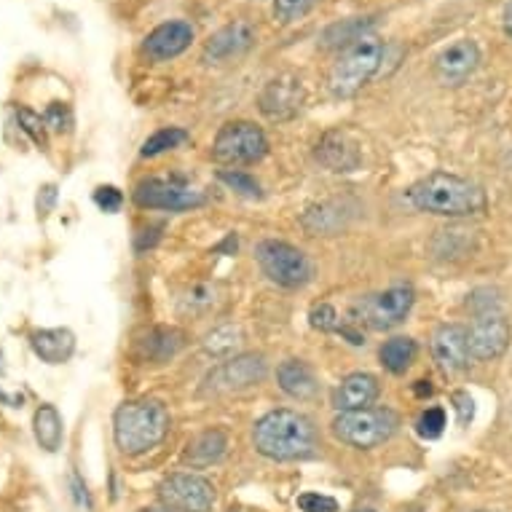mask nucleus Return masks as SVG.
Masks as SVG:
<instances>
[{
	"instance_id": "nucleus-44",
	"label": "nucleus",
	"mask_w": 512,
	"mask_h": 512,
	"mask_svg": "<svg viewBox=\"0 0 512 512\" xmlns=\"http://www.w3.org/2000/svg\"><path fill=\"white\" fill-rule=\"evenodd\" d=\"M357 512H373V510H357Z\"/></svg>"
},
{
	"instance_id": "nucleus-34",
	"label": "nucleus",
	"mask_w": 512,
	"mask_h": 512,
	"mask_svg": "<svg viewBox=\"0 0 512 512\" xmlns=\"http://www.w3.org/2000/svg\"><path fill=\"white\" fill-rule=\"evenodd\" d=\"M309 319H311V328L322 330V333H333V330L341 328V325H338L336 309H333L330 303H319V306H314Z\"/></svg>"
},
{
	"instance_id": "nucleus-36",
	"label": "nucleus",
	"mask_w": 512,
	"mask_h": 512,
	"mask_svg": "<svg viewBox=\"0 0 512 512\" xmlns=\"http://www.w3.org/2000/svg\"><path fill=\"white\" fill-rule=\"evenodd\" d=\"M94 204L100 207L102 212H118L121 210V204H124V194L118 191L116 185H100L97 191H94Z\"/></svg>"
},
{
	"instance_id": "nucleus-27",
	"label": "nucleus",
	"mask_w": 512,
	"mask_h": 512,
	"mask_svg": "<svg viewBox=\"0 0 512 512\" xmlns=\"http://www.w3.org/2000/svg\"><path fill=\"white\" fill-rule=\"evenodd\" d=\"M191 140V135L180 129V126H167V129H159V132H153L148 140L143 143V156H159V153H167V151H175L180 145H185Z\"/></svg>"
},
{
	"instance_id": "nucleus-25",
	"label": "nucleus",
	"mask_w": 512,
	"mask_h": 512,
	"mask_svg": "<svg viewBox=\"0 0 512 512\" xmlns=\"http://www.w3.org/2000/svg\"><path fill=\"white\" fill-rule=\"evenodd\" d=\"M33 432L43 451H49V454L59 451V445H62V419H59V411L54 405L46 403L35 411Z\"/></svg>"
},
{
	"instance_id": "nucleus-12",
	"label": "nucleus",
	"mask_w": 512,
	"mask_h": 512,
	"mask_svg": "<svg viewBox=\"0 0 512 512\" xmlns=\"http://www.w3.org/2000/svg\"><path fill=\"white\" fill-rule=\"evenodd\" d=\"M470 338V357L478 362H488L502 357L510 346V322L502 311H483L467 330Z\"/></svg>"
},
{
	"instance_id": "nucleus-6",
	"label": "nucleus",
	"mask_w": 512,
	"mask_h": 512,
	"mask_svg": "<svg viewBox=\"0 0 512 512\" xmlns=\"http://www.w3.org/2000/svg\"><path fill=\"white\" fill-rule=\"evenodd\" d=\"M266 151H269V140L263 135L261 126L250 124V121H231V124L220 126L215 145H212L215 161L228 164V167L255 164L266 156Z\"/></svg>"
},
{
	"instance_id": "nucleus-23",
	"label": "nucleus",
	"mask_w": 512,
	"mask_h": 512,
	"mask_svg": "<svg viewBox=\"0 0 512 512\" xmlns=\"http://www.w3.org/2000/svg\"><path fill=\"white\" fill-rule=\"evenodd\" d=\"M228 440L220 429H210V432H202L199 437H194L188 448H185L183 462L191 464V467H210V464L220 462L223 454H226Z\"/></svg>"
},
{
	"instance_id": "nucleus-11",
	"label": "nucleus",
	"mask_w": 512,
	"mask_h": 512,
	"mask_svg": "<svg viewBox=\"0 0 512 512\" xmlns=\"http://www.w3.org/2000/svg\"><path fill=\"white\" fill-rule=\"evenodd\" d=\"M413 287L411 285H395L384 290V293L373 295L365 303H360L362 322L373 330H392L397 328L408 311L413 309Z\"/></svg>"
},
{
	"instance_id": "nucleus-15",
	"label": "nucleus",
	"mask_w": 512,
	"mask_h": 512,
	"mask_svg": "<svg viewBox=\"0 0 512 512\" xmlns=\"http://www.w3.org/2000/svg\"><path fill=\"white\" fill-rule=\"evenodd\" d=\"M480 65V49L475 41H456L448 49L440 51L435 62L437 78L448 86L464 84L467 78L478 70Z\"/></svg>"
},
{
	"instance_id": "nucleus-3",
	"label": "nucleus",
	"mask_w": 512,
	"mask_h": 512,
	"mask_svg": "<svg viewBox=\"0 0 512 512\" xmlns=\"http://www.w3.org/2000/svg\"><path fill=\"white\" fill-rule=\"evenodd\" d=\"M169 413L159 400H132L118 405L113 416V437L118 451L126 456H140L151 451L167 437Z\"/></svg>"
},
{
	"instance_id": "nucleus-18",
	"label": "nucleus",
	"mask_w": 512,
	"mask_h": 512,
	"mask_svg": "<svg viewBox=\"0 0 512 512\" xmlns=\"http://www.w3.org/2000/svg\"><path fill=\"white\" fill-rule=\"evenodd\" d=\"M317 161L330 172H352L360 167L362 156L349 137L341 132H328L317 145Z\"/></svg>"
},
{
	"instance_id": "nucleus-17",
	"label": "nucleus",
	"mask_w": 512,
	"mask_h": 512,
	"mask_svg": "<svg viewBox=\"0 0 512 512\" xmlns=\"http://www.w3.org/2000/svg\"><path fill=\"white\" fill-rule=\"evenodd\" d=\"M378 400V381L370 373H352L346 376L333 392V405L338 411H362Z\"/></svg>"
},
{
	"instance_id": "nucleus-29",
	"label": "nucleus",
	"mask_w": 512,
	"mask_h": 512,
	"mask_svg": "<svg viewBox=\"0 0 512 512\" xmlns=\"http://www.w3.org/2000/svg\"><path fill=\"white\" fill-rule=\"evenodd\" d=\"M17 121L19 126H22V132H25L38 148H49V126H46L43 116H38L35 110L22 105V108H17Z\"/></svg>"
},
{
	"instance_id": "nucleus-5",
	"label": "nucleus",
	"mask_w": 512,
	"mask_h": 512,
	"mask_svg": "<svg viewBox=\"0 0 512 512\" xmlns=\"http://www.w3.org/2000/svg\"><path fill=\"white\" fill-rule=\"evenodd\" d=\"M397 427H400V416L392 408H362V411H346L333 419L336 440L360 451L387 443Z\"/></svg>"
},
{
	"instance_id": "nucleus-1",
	"label": "nucleus",
	"mask_w": 512,
	"mask_h": 512,
	"mask_svg": "<svg viewBox=\"0 0 512 512\" xmlns=\"http://www.w3.org/2000/svg\"><path fill=\"white\" fill-rule=\"evenodd\" d=\"M408 202L419 212L440 215V218H472L483 215L488 207L486 191L459 175L432 172L411 185Z\"/></svg>"
},
{
	"instance_id": "nucleus-40",
	"label": "nucleus",
	"mask_w": 512,
	"mask_h": 512,
	"mask_svg": "<svg viewBox=\"0 0 512 512\" xmlns=\"http://www.w3.org/2000/svg\"><path fill=\"white\" fill-rule=\"evenodd\" d=\"M413 395L429 397V395H432V384H429V381H416V387H413Z\"/></svg>"
},
{
	"instance_id": "nucleus-21",
	"label": "nucleus",
	"mask_w": 512,
	"mask_h": 512,
	"mask_svg": "<svg viewBox=\"0 0 512 512\" xmlns=\"http://www.w3.org/2000/svg\"><path fill=\"white\" fill-rule=\"evenodd\" d=\"M277 378L282 392L293 397V400H311V397L317 395V378H314V373H311V368L306 362H282L277 370Z\"/></svg>"
},
{
	"instance_id": "nucleus-43",
	"label": "nucleus",
	"mask_w": 512,
	"mask_h": 512,
	"mask_svg": "<svg viewBox=\"0 0 512 512\" xmlns=\"http://www.w3.org/2000/svg\"><path fill=\"white\" fill-rule=\"evenodd\" d=\"M0 373H3V352H0Z\"/></svg>"
},
{
	"instance_id": "nucleus-35",
	"label": "nucleus",
	"mask_w": 512,
	"mask_h": 512,
	"mask_svg": "<svg viewBox=\"0 0 512 512\" xmlns=\"http://www.w3.org/2000/svg\"><path fill=\"white\" fill-rule=\"evenodd\" d=\"M298 507L303 512H338V502L333 496L317 494V491H309V494L298 496Z\"/></svg>"
},
{
	"instance_id": "nucleus-46",
	"label": "nucleus",
	"mask_w": 512,
	"mask_h": 512,
	"mask_svg": "<svg viewBox=\"0 0 512 512\" xmlns=\"http://www.w3.org/2000/svg\"><path fill=\"white\" fill-rule=\"evenodd\" d=\"M231 512H234V510H231Z\"/></svg>"
},
{
	"instance_id": "nucleus-38",
	"label": "nucleus",
	"mask_w": 512,
	"mask_h": 512,
	"mask_svg": "<svg viewBox=\"0 0 512 512\" xmlns=\"http://www.w3.org/2000/svg\"><path fill=\"white\" fill-rule=\"evenodd\" d=\"M451 403L456 405L459 424H462V427H467V424L472 421V416H475V400H472L467 392H454V395H451Z\"/></svg>"
},
{
	"instance_id": "nucleus-41",
	"label": "nucleus",
	"mask_w": 512,
	"mask_h": 512,
	"mask_svg": "<svg viewBox=\"0 0 512 512\" xmlns=\"http://www.w3.org/2000/svg\"><path fill=\"white\" fill-rule=\"evenodd\" d=\"M504 33H507V38H512V0L504 9Z\"/></svg>"
},
{
	"instance_id": "nucleus-8",
	"label": "nucleus",
	"mask_w": 512,
	"mask_h": 512,
	"mask_svg": "<svg viewBox=\"0 0 512 512\" xmlns=\"http://www.w3.org/2000/svg\"><path fill=\"white\" fill-rule=\"evenodd\" d=\"M161 502L172 512H210L215 504V488L207 478L194 472H175L159 486Z\"/></svg>"
},
{
	"instance_id": "nucleus-37",
	"label": "nucleus",
	"mask_w": 512,
	"mask_h": 512,
	"mask_svg": "<svg viewBox=\"0 0 512 512\" xmlns=\"http://www.w3.org/2000/svg\"><path fill=\"white\" fill-rule=\"evenodd\" d=\"M212 303H215V290L210 285H194L188 298H185V309L204 311L210 309Z\"/></svg>"
},
{
	"instance_id": "nucleus-26",
	"label": "nucleus",
	"mask_w": 512,
	"mask_h": 512,
	"mask_svg": "<svg viewBox=\"0 0 512 512\" xmlns=\"http://www.w3.org/2000/svg\"><path fill=\"white\" fill-rule=\"evenodd\" d=\"M373 25L370 19H341L338 25H330L325 33H322V46L325 49H346L352 46L357 38L368 35V27Z\"/></svg>"
},
{
	"instance_id": "nucleus-39",
	"label": "nucleus",
	"mask_w": 512,
	"mask_h": 512,
	"mask_svg": "<svg viewBox=\"0 0 512 512\" xmlns=\"http://www.w3.org/2000/svg\"><path fill=\"white\" fill-rule=\"evenodd\" d=\"M54 204H57V185H43L41 191H38V199H35V210H38V218H46L51 210H54Z\"/></svg>"
},
{
	"instance_id": "nucleus-22",
	"label": "nucleus",
	"mask_w": 512,
	"mask_h": 512,
	"mask_svg": "<svg viewBox=\"0 0 512 512\" xmlns=\"http://www.w3.org/2000/svg\"><path fill=\"white\" fill-rule=\"evenodd\" d=\"M185 346V333L177 328H153L140 341V357L151 362L172 360Z\"/></svg>"
},
{
	"instance_id": "nucleus-16",
	"label": "nucleus",
	"mask_w": 512,
	"mask_h": 512,
	"mask_svg": "<svg viewBox=\"0 0 512 512\" xmlns=\"http://www.w3.org/2000/svg\"><path fill=\"white\" fill-rule=\"evenodd\" d=\"M194 41V27L188 22H164L153 33H148L143 43L145 57L153 59V62H167V59L180 57L188 46Z\"/></svg>"
},
{
	"instance_id": "nucleus-7",
	"label": "nucleus",
	"mask_w": 512,
	"mask_h": 512,
	"mask_svg": "<svg viewBox=\"0 0 512 512\" xmlns=\"http://www.w3.org/2000/svg\"><path fill=\"white\" fill-rule=\"evenodd\" d=\"M255 258L261 263L263 274L279 287L295 290V287H303L311 279L309 258L293 244L266 239V242L258 244Z\"/></svg>"
},
{
	"instance_id": "nucleus-19",
	"label": "nucleus",
	"mask_w": 512,
	"mask_h": 512,
	"mask_svg": "<svg viewBox=\"0 0 512 512\" xmlns=\"http://www.w3.org/2000/svg\"><path fill=\"white\" fill-rule=\"evenodd\" d=\"M252 41H255V30L247 22H231V25L218 30L207 41V46H204V59L220 62V59L236 57L244 49H250Z\"/></svg>"
},
{
	"instance_id": "nucleus-28",
	"label": "nucleus",
	"mask_w": 512,
	"mask_h": 512,
	"mask_svg": "<svg viewBox=\"0 0 512 512\" xmlns=\"http://www.w3.org/2000/svg\"><path fill=\"white\" fill-rule=\"evenodd\" d=\"M242 344V330L234 328V325H223V328H215L210 336L204 338V349L212 357H231L236 352V346Z\"/></svg>"
},
{
	"instance_id": "nucleus-10",
	"label": "nucleus",
	"mask_w": 512,
	"mask_h": 512,
	"mask_svg": "<svg viewBox=\"0 0 512 512\" xmlns=\"http://www.w3.org/2000/svg\"><path fill=\"white\" fill-rule=\"evenodd\" d=\"M135 204L143 210H167V212H185L202 207L204 196L188 185H180L175 180H143L135 188Z\"/></svg>"
},
{
	"instance_id": "nucleus-42",
	"label": "nucleus",
	"mask_w": 512,
	"mask_h": 512,
	"mask_svg": "<svg viewBox=\"0 0 512 512\" xmlns=\"http://www.w3.org/2000/svg\"><path fill=\"white\" fill-rule=\"evenodd\" d=\"M137 512H172V510H161V507H143V510Z\"/></svg>"
},
{
	"instance_id": "nucleus-4",
	"label": "nucleus",
	"mask_w": 512,
	"mask_h": 512,
	"mask_svg": "<svg viewBox=\"0 0 512 512\" xmlns=\"http://www.w3.org/2000/svg\"><path fill=\"white\" fill-rule=\"evenodd\" d=\"M384 43L376 35H362L352 46L341 51V57L330 70L328 86L333 97L338 100H349L360 92L362 86L370 84V78L376 76L381 62H384Z\"/></svg>"
},
{
	"instance_id": "nucleus-31",
	"label": "nucleus",
	"mask_w": 512,
	"mask_h": 512,
	"mask_svg": "<svg viewBox=\"0 0 512 512\" xmlns=\"http://www.w3.org/2000/svg\"><path fill=\"white\" fill-rule=\"evenodd\" d=\"M317 6V0H274V17L282 25H290L295 19L306 17Z\"/></svg>"
},
{
	"instance_id": "nucleus-45",
	"label": "nucleus",
	"mask_w": 512,
	"mask_h": 512,
	"mask_svg": "<svg viewBox=\"0 0 512 512\" xmlns=\"http://www.w3.org/2000/svg\"><path fill=\"white\" fill-rule=\"evenodd\" d=\"M411 512H421V510H411Z\"/></svg>"
},
{
	"instance_id": "nucleus-33",
	"label": "nucleus",
	"mask_w": 512,
	"mask_h": 512,
	"mask_svg": "<svg viewBox=\"0 0 512 512\" xmlns=\"http://www.w3.org/2000/svg\"><path fill=\"white\" fill-rule=\"evenodd\" d=\"M43 121L49 126L51 132H70V126H73V113L65 102H51L46 113H43Z\"/></svg>"
},
{
	"instance_id": "nucleus-13",
	"label": "nucleus",
	"mask_w": 512,
	"mask_h": 512,
	"mask_svg": "<svg viewBox=\"0 0 512 512\" xmlns=\"http://www.w3.org/2000/svg\"><path fill=\"white\" fill-rule=\"evenodd\" d=\"M432 357H435L440 370L448 373V376L462 373L472 360L467 328H462V325H443L432 336Z\"/></svg>"
},
{
	"instance_id": "nucleus-9",
	"label": "nucleus",
	"mask_w": 512,
	"mask_h": 512,
	"mask_svg": "<svg viewBox=\"0 0 512 512\" xmlns=\"http://www.w3.org/2000/svg\"><path fill=\"white\" fill-rule=\"evenodd\" d=\"M266 360L261 354H239V357H231L223 365L212 370L207 376V387L204 392H212V395H223V392H242V389H250L255 384H261L266 378Z\"/></svg>"
},
{
	"instance_id": "nucleus-32",
	"label": "nucleus",
	"mask_w": 512,
	"mask_h": 512,
	"mask_svg": "<svg viewBox=\"0 0 512 512\" xmlns=\"http://www.w3.org/2000/svg\"><path fill=\"white\" fill-rule=\"evenodd\" d=\"M218 177L228 185V188H234L236 194L261 196V185H258V180H255V177L247 175V172H236V169L231 172V169H223Z\"/></svg>"
},
{
	"instance_id": "nucleus-24",
	"label": "nucleus",
	"mask_w": 512,
	"mask_h": 512,
	"mask_svg": "<svg viewBox=\"0 0 512 512\" xmlns=\"http://www.w3.org/2000/svg\"><path fill=\"white\" fill-rule=\"evenodd\" d=\"M416 354H419V346L413 338H405V336H397V338H389L387 344L378 349V360L381 365L389 370V373H405V370L411 368L413 360H416Z\"/></svg>"
},
{
	"instance_id": "nucleus-20",
	"label": "nucleus",
	"mask_w": 512,
	"mask_h": 512,
	"mask_svg": "<svg viewBox=\"0 0 512 512\" xmlns=\"http://www.w3.org/2000/svg\"><path fill=\"white\" fill-rule=\"evenodd\" d=\"M30 346L46 365H62L76 352V336L68 328L35 330L30 336Z\"/></svg>"
},
{
	"instance_id": "nucleus-2",
	"label": "nucleus",
	"mask_w": 512,
	"mask_h": 512,
	"mask_svg": "<svg viewBox=\"0 0 512 512\" xmlns=\"http://www.w3.org/2000/svg\"><path fill=\"white\" fill-rule=\"evenodd\" d=\"M252 443H255V451L271 462L309 459L317 448V429L309 416L290 411V408H277L255 424Z\"/></svg>"
},
{
	"instance_id": "nucleus-30",
	"label": "nucleus",
	"mask_w": 512,
	"mask_h": 512,
	"mask_svg": "<svg viewBox=\"0 0 512 512\" xmlns=\"http://www.w3.org/2000/svg\"><path fill=\"white\" fill-rule=\"evenodd\" d=\"M445 424H448L445 411L435 405V408H427V411L421 413L419 421H416V432H419V437H424V440H437V437L443 435Z\"/></svg>"
},
{
	"instance_id": "nucleus-14",
	"label": "nucleus",
	"mask_w": 512,
	"mask_h": 512,
	"mask_svg": "<svg viewBox=\"0 0 512 512\" xmlns=\"http://www.w3.org/2000/svg\"><path fill=\"white\" fill-rule=\"evenodd\" d=\"M258 105H261L263 116L271 118V121H290L293 116H298L303 105L301 81L293 76L274 78L261 92Z\"/></svg>"
}]
</instances>
